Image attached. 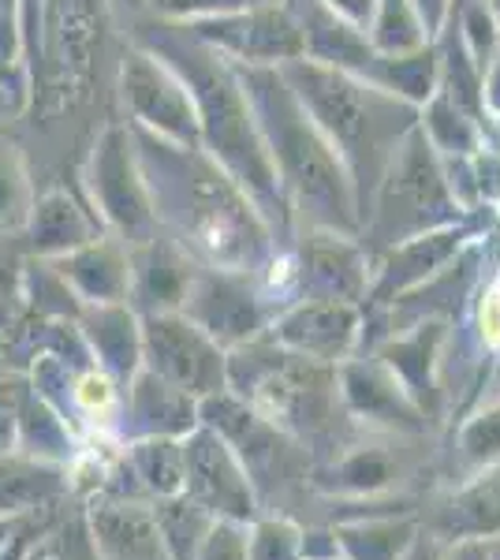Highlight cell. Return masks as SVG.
I'll return each instance as SVG.
<instances>
[{"mask_svg":"<svg viewBox=\"0 0 500 560\" xmlns=\"http://www.w3.org/2000/svg\"><path fill=\"white\" fill-rule=\"evenodd\" d=\"M195 560H247V530L235 520H213Z\"/></svg>","mask_w":500,"mask_h":560,"instance_id":"11","label":"cell"},{"mask_svg":"<svg viewBox=\"0 0 500 560\" xmlns=\"http://www.w3.org/2000/svg\"><path fill=\"white\" fill-rule=\"evenodd\" d=\"M340 475L354 490H377V486H385L388 478H393V464L381 453H362V456H351Z\"/></svg>","mask_w":500,"mask_h":560,"instance_id":"13","label":"cell"},{"mask_svg":"<svg viewBox=\"0 0 500 560\" xmlns=\"http://www.w3.org/2000/svg\"><path fill=\"white\" fill-rule=\"evenodd\" d=\"M131 475L142 493L150 497H179L184 493V445L176 441H147L135 445L131 453Z\"/></svg>","mask_w":500,"mask_h":560,"instance_id":"6","label":"cell"},{"mask_svg":"<svg viewBox=\"0 0 500 560\" xmlns=\"http://www.w3.org/2000/svg\"><path fill=\"white\" fill-rule=\"evenodd\" d=\"M299 553H303V538L284 520L258 523L247 538V560H299Z\"/></svg>","mask_w":500,"mask_h":560,"instance_id":"10","label":"cell"},{"mask_svg":"<svg viewBox=\"0 0 500 560\" xmlns=\"http://www.w3.org/2000/svg\"><path fill=\"white\" fill-rule=\"evenodd\" d=\"M184 497H190L213 520L247 523L254 516L247 471L217 433H195L184 445Z\"/></svg>","mask_w":500,"mask_h":560,"instance_id":"1","label":"cell"},{"mask_svg":"<svg viewBox=\"0 0 500 560\" xmlns=\"http://www.w3.org/2000/svg\"><path fill=\"white\" fill-rule=\"evenodd\" d=\"M340 12H348V15H354V20H362L367 15V8H370V0H333Z\"/></svg>","mask_w":500,"mask_h":560,"instance_id":"17","label":"cell"},{"mask_svg":"<svg viewBox=\"0 0 500 560\" xmlns=\"http://www.w3.org/2000/svg\"><path fill=\"white\" fill-rule=\"evenodd\" d=\"M463 448L470 459H493L500 453V411L478 419L475 427H467L463 433Z\"/></svg>","mask_w":500,"mask_h":560,"instance_id":"14","label":"cell"},{"mask_svg":"<svg viewBox=\"0 0 500 560\" xmlns=\"http://www.w3.org/2000/svg\"><path fill=\"white\" fill-rule=\"evenodd\" d=\"M351 332H354V311L348 303H336V300L303 306V311L280 325V337L314 359H336L348 348Z\"/></svg>","mask_w":500,"mask_h":560,"instance_id":"4","label":"cell"},{"mask_svg":"<svg viewBox=\"0 0 500 560\" xmlns=\"http://www.w3.org/2000/svg\"><path fill=\"white\" fill-rule=\"evenodd\" d=\"M86 527L97 560H172L158 516L139 497H90Z\"/></svg>","mask_w":500,"mask_h":560,"instance_id":"3","label":"cell"},{"mask_svg":"<svg viewBox=\"0 0 500 560\" xmlns=\"http://www.w3.org/2000/svg\"><path fill=\"white\" fill-rule=\"evenodd\" d=\"M158 351L161 359H165V374L172 382H179V388H209L221 377V370L213 363V351L202 348V340L195 337V332H187L184 325H161L158 332Z\"/></svg>","mask_w":500,"mask_h":560,"instance_id":"5","label":"cell"},{"mask_svg":"<svg viewBox=\"0 0 500 560\" xmlns=\"http://www.w3.org/2000/svg\"><path fill=\"white\" fill-rule=\"evenodd\" d=\"M344 549L351 560H399L407 546H411V527H359V530H340Z\"/></svg>","mask_w":500,"mask_h":560,"instance_id":"9","label":"cell"},{"mask_svg":"<svg viewBox=\"0 0 500 560\" xmlns=\"http://www.w3.org/2000/svg\"><path fill=\"white\" fill-rule=\"evenodd\" d=\"M452 560H489V549L481 546L478 538H467L463 546H456V553H452Z\"/></svg>","mask_w":500,"mask_h":560,"instance_id":"15","label":"cell"},{"mask_svg":"<svg viewBox=\"0 0 500 560\" xmlns=\"http://www.w3.org/2000/svg\"><path fill=\"white\" fill-rule=\"evenodd\" d=\"M404 560H438V549H433L430 541H411Z\"/></svg>","mask_w":500,"mask_h":560,"instance_id":"16","label":"cell"},{"mask_svg":"<svg viewBox=\"0 0 500 560\" xmlns=\"http://www.w3.org/2000/svg\"><path fill=\"white\" fill-rule=\"evenodd\" d=\"M75 408L86 415L90 427H97V422H108V415L116 411V388L108 382L105 374H97V370H90L75 382Z\"/></svg>","mask_w":500,"mask_h":560,"instance_id":"12","label":"cell"},{"mask_svg":"<svg viewBox=\"0 0 500 560\" xmlns=\"http://www.w3.org/2000/svg\"><path fill=\"white\" fill-rule=\"evenodd\" d=\"M314 108L322 116V124L336 135V142L344 147L348 158H354L359 176H374L377 168V153L385 142V116L377 108V97L362 94L359 86L348 83L344 75H322L314 79Z\"/></svg>","mask_w":500,"mask_h":560,"instance_id":"2","label":"cell"},{"mask_svg":"<svg viewBox=\"0 0 500 560\" xmlns=\"http://www.w3.org/2000/svg\"><path fill=\"white\" fill-rule=\"evenodd\" d=\"M153 516L161 523V535L168 541L172 560H195L209 523H213V516H209L206 509H198V504L184 493L161 497V504H153Z\"/></svg>","mask_w":500,"mask_h":560,"instance_id":"7","label":"cell"},{"mask_svg":"<svg viewBox=\"0 0 500 560\" xmlns=\"http://www.w3.org/2000/svg\"><path fill=\"white\" fill-rule=\"evenodd\" d=\"M311 269H314V280L333 295L336 303L359 300V292H362V261L348 247V243L336 240L325 250H317V255L311 258Z\"/></svg>","mask_w":500,"mask_h":560,"instance_id":"8","label":"cell"}]
</instances>
